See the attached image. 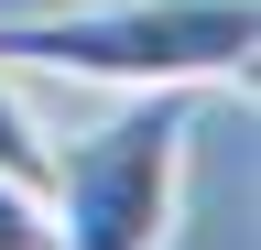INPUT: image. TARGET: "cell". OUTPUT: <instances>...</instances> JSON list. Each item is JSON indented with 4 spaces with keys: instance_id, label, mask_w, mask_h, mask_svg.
<instances>
[{
    "instance_id": "6da1fadb",
    "label": "cell",
    "mask_w": 261,
    "mask_h": 250,
    "mask_svg": "<svg viewBox=\"0 0 261 250\" xmlns=\"http://www.w3.org/2000/svg\"><path fill=\"white\" fill-rule=\"evenodd\" d=\"M250 0H98L0 22V66H44L76 87H250Z\"/></svg>"
},
{
    "instance_id": "7a4b0ae2",
    "label": "cell",
    "mask_w": 261,
    "mask_h": 250,
    "mask_svg": "<svg viewBox=\"0 0 261 250\" xmlns=\"http://www.w3.org/2000/svg\"><path fill=\"white\" fill-rule=\"evenodd\" d=\"M185 142L196 87H120V109L44 163L55 250H163L185 207Z\"/></svg>"
},
{
    "instance_id": "3957f363",
    "label": "cell",
    "mask_w": 261,
    "mask_h": 250,
    "mask_svg": "<svg viewBox=\"0 0 261 250\" xmlns=\"http://www.w3.org/2000/svg\"><path fill=\"white\" fill-rule=\"evenodd\" d=\"M44 163H55V142H44V120L22 109V87L0 76V174H22V185H44Z\"/></svg>"
},
{
    "instance_id": "277c9868",
    "label": "cell",
    "mask_w": 261,
    "mask_h": 250,
    "mask_svg": "<svg viewBox=\"0 0 261 250\" xmlns=\"http://www.w3.org/2000/svg\"><path fill=\"white\" fill-rule=\"evenodd\" d=\"M0 250H55L44 185H22V174H0Z\"/></svg>"
}]
</instances>
